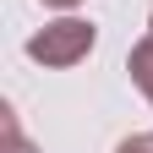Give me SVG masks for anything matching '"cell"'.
<instances>
[{
	"mask_svg": "<svg viewBox=\"0 0 153 153\" xmlns=\"http://www.w3.org/2000/svg\"><path fill=\"white\" fill-rule=\"evenodd\" d=\"M115 153H153V131H137V137H126Z\"/></svg>",
	"mask_w": 153,
	"mask_h": 153,
	"instance_id": "277c9868",
	"label": "cell"
},
{
	"mask_svg": "<svg viewBox=\"0 0 153 153\" xmlns=\"http://www.w3.org/2000/svg\"><path fill=\"white\" fill-rule=\"evenodd\" d=\"M0 131H6V153H38V148L27 142L22 120H16V109H0Z\"/></svg>",
	"mask_w": 153,
	"mask_h": 153,
	"instance_id": "3957f363",
	"label": "cell"
},
{
	"mask_svg": "<svg viewBox=\"0 0 153 153\" xmlns=\"http://www.w3.org/2000/svg\"><path fill=\"white\" fill-rule=\"evenodd\" d=\"M148 33H153V11H148Z\"/></svg>",
	"mask_w": 153,
	"mask_h": 153,
	"instance_id": "8992f818",
	"label": "cell"
},
{
	"mask_svg": "<svg viewBox=\"0 0 153 153\" xmlns=\"http://www.w3.org/2000/svg\"><path fill=\"white\" fill-rule=\"evenodd\" d=\"M44 6H60V11H66V6H76V0H44Z\"/></svg>",
	"mask_w": 153,
	"mask_h": 153,
	"instance_id": "5b68a950",
	"label": "cell"
},
{
	"mask_svg": "<svg viewBox=\"0 0 153 153\" xmlns=\"http://www.w3.org/2000/svg\"><path fill=\"white\" fill-rule=\"evenodd\" d=\"M88 49H93V22H76V16H60V22H49L44 33L27 38V55L44 66H76Z\"/></svg>",
	"mask_w": 153,
	"mask_h": 153,
	"instance_id": "6da1fadb",
	"label": "cell"
},
{
	"mask_svg": "<svg viewBox=\"0 0 153 153\" xmlns=\"http://www.w3.org/2000/svg\"><path fill=\"white\" fill-rule=\"evenodd\" d=\"M126 71H131V82H137V88L148 93V104H153V33L142 38V44H131V55H126Z\"/></svg>",
	"mask_w": 153,
	"mask_h": 153,
	"instance_id": "7a4b0ae2",
	"label": "cell"
}]
</instances>
